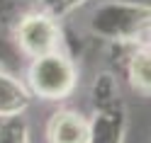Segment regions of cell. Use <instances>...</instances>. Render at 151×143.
Wrapping results in <instances>:
<instances>
[{
  "label": "cell",
  "instance_id": "obj_1",
  "mask_svg": "<svg viewBox=\"0 0 151 143\" xmlns=\"http://www.w3.org/2000/svg\"><path fill=\"white\" fill-rule=\"evenodd\" d=\"M90 27L107 39L137 41L139 46H151V7L110 3L95 10Z\"/></svg>",
  "mask_w": 151,
  "mask_h": 143
},
{
  "label": "cell",
  "instance_id": "obj_2",
  "mask_svg": "<svg viewBox=\"0 0 151 143\" xmlns=\"http://www.w3.org/2000/svg\"><path fill=\"white\" fill-rule=\"evenodd\" d=\"M29 85L44 100H61L76 85L73 63L59 51L37 56L29 65Z\"/></svg>",
  "mask_w": 151,
  "mask_h": 143
},
{
  "label": "cell",
  "instance_id": "obj_3",
  "mask_svg": "<svg viewBox=\"0 0 151 143\" xmlns=\"http://www.w3.org/2000/svg\"><path fill=\"white\" fill-rule=\"evenodd\" d=\"M15 39L22 53L37 58V56H44L49 51H56V46H59V24L46 12L24 15L17 22Z\"/></svg>",
  "mask_w": 151,
  "mask_h": 143
},
{
  "label": "cell",
  "instance_id": "obj_4",
  "mask_svg": "<svg viewBox=\"0 0 151 143\" xmlns=\"http://www.w3.org/2000/svg\"><path fill=\"white\" fill-rule=\"evenodd\" d=\"M124 131V114L119 107H102V112L95 117V121L88 129L86 143H122Z\"/></svg>",
  "mask_w": 151,
  "mask_h": 143
},
{
  "label": "cell",
  "instance_id": "obj_5",
  "mask_svg": "<svg viewBox=\"0 0 151 143\" xmlns=\"http://www.w3.org/2000/svg\"><path fill=\"white\" fill-rule=\"evenodd\" d=\"M88 124L76 112H59L49 124V141L51 143H86L88 141Z\"/></svg>",
  "mask_w": 151,
  "mask_h": 143
},
{
  "label": "cell",
  "instance_id": "obj_6",
  "mask_svg": "<svg viewBox=\"0 0 151 143\" xmlns=\"http://www.w3.org/2000/svg\"><path fill=\"white\" fill-rule=\"evenodd\" d=\"M29 104L27 90L12 75L0 70V117H15Z\"/></svg>",
  "mask_w": 151,
  "mask_h": 143
},
{
  "label": "cell",
  "instance_id": "obj_7",
  "mask_svg": "<svg viewBox=\"0 0 151 143\" xmlns=\"http://www.w3.org/2000/svg\"><path fill=\"white\" fill-rule=\"evenodd\" d=\"M129 78H132V85H134L139 92L151 95V46H141V49L132 56Z\"/></svg>",
  "mask_w": 151,
  "mask_h": 143
},
{
  "label": "cell",
  "instance_id": "obj_8",
  "mask_svg": "<svg viewBox=\"0 0 151 143\" xmlns=\"http://www.w3.org/2000/svg\"><path fill=\"white\" fill-rule=\"evenodd\" d=\"M0 143H27V124L17 114L0 121Z\"/></svg>",
  "mask_w": 151,
  "mask_h": 143
},
{
  "label": "cell",
  "instance_id": "obj_9",
  "mask_svg": "<svg viewBox=\"0 0 151 143\" xmlns=\"http://www.w3.org/2000/svg\"><path fill=\"white\" fill-rule=\"evenodd\" d=\"M86 0H42V7H44V12L49 15V17H63V15H68L71 10H76L78 5H83Z\"/></svg>",
  "mask_w": 151,
  "mask_h": 143
}]
</instances>
